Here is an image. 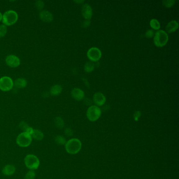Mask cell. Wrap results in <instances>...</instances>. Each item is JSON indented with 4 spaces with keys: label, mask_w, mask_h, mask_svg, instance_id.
Segmentation results:
<instances>
[{
    "label": "cell",
    "mask_w": 179,
    "mask_h": 179,
    "mask_svg": "<svg viewBox=\"0 0 179 179\" xmlns=\"http://www.w3.org/2000/svg\"><path fill=\"white\" fill-rule=\"evenodd\" d=\"M95 69V65L92 62H88L85 65L84 70L86 73H91Z\"/></svg>",
    "instance_id": "20"
},
{
    "label": "cell",
    "mask_w": 179,
    "mask_h": 179,
    "mask_svg": "<svg viewBox=\"0 0 179 179\" xmlns=\"http://www.w3.org/2000/svg\"><path fill=\"white\" fill-rule=\"evenodd\" d=\"M154 35V33L153 30H147V32L145 33V37H147L148 39H150L152 38Z\"/></svg>",
    "instance_id": "27"
},
{
    "label": "cell",
    "mask_w": 179,
    "mask_h": 179,
    "mask_svg": "<svg viewBox=\"0 0 179 179\" xmlns=\"http://www.w3.org/2000/svg\"><path fill=\"white\" fill-rule=\"evenodd\" d=\"M7 33V26L4 25L3 24L0 25V38L4 37Z\"/></svg>",
    "instance_id": "23"
},
{
    "label": "cell",
    "mask_w": 179,
    "mask_h": 179,
    "mask_svg": "<svg viewBox=\"0 0 179 179\" xmlns=\"http://www.w3.org/2000/svg\"><path fill=\"white\" fill-rule=\"evenodd\" d=\"M35 7L38 10H42L44 7V3L42 1H37L35 3Z\"/></svg>",
    "instance_id": "26"
},
{
    "label": "cell",
    "mask_w": 179,
    "mask_h": 179,
    "mask_svg": "<svg viewBox=\"0 0 179 179\" xmlns=\"http://www.w3.org/2000/svg\"><path fill=\"white\" fill-rule=\"evenodd\" d=\"M75 2H76L77 3L80 4L84 3V1H75Z\"/></svg>",
    "instance_id": "32"
},
{
    "label": "cell",
    "mask_w": 179,
    "mask_h": 179,
    "mask_svg": "<svg viewBox=\"0 0 179 179\" xmlns=\"http://www.w3.org/2000/svg\"><path fill=\"white\" fill-rule=\"evenodd\" d=\"M5 63L11 68L17 67L20 65V59L14 55H10L5 58Z\"/></svg>",
    "instance_id": "9"
},
{
    "label": "cell",
    "mask_w": 179,
    "mask_h": 179,
    "mask_svg": "<svg viewBox=\"0 0 179 179\" xmlns=\"http://www.w3.org/2000/svg\"><path fill=\"white\" fill-rule=\"evenodd\" d=\"M71 96L78 101H80L84 98L85 93L83 90L78 88H75L71 91Z\"/></svg>",
    "instance_id": "12"
},
{
    "label": "cell",
    "mask_w": 179,
    "mask_h": 179,
    "mask_svg": "<svg viewBox=\"0 0 179 179\" xmlns=\"http://www.w3.org/2000/svg\"><path fill=\"white\" fill-rule=\"evenodd\" d=\"M62 90H63V88L61 85H55L51 87L49 93L52 96H56L61 94V93L62 92Z\"/></svg>",
    "instance_id": "17"
},
{
    "label": "cell",
    "mask_w": 179,
    "mask_h": 179,
    "mask_svg": "<svg viewBox=\"0 0 179 179\" xmlns=\"http://www.w3.org/2000/svg\"><path fill=\"white\" fill-rule=\"evenodd\" d=\"M18 14L13 10L7 11L2 15V22L5 26H11L15 24L18 20Z\"/></svg>",
    "instance_id": "3"
},
{
    "label": "cell",
    "mask_w": 179,
    "mask_h": 179,
    "mask_svg": "<svg viewBox=\"0 0 179 179\" xmlns=\"http://www.w3.org/2000/svg\"><path fill=\"white\" fill-rule=\"evenodd\" d=\"M169 40V36L166 31L158 30L154 36V44L157 47L162 48L167 44Z\"/></svg>",
    "instance_id": "2"
},
{
    "label": "cell",
    "mask_w": 179,
    "mask_h": 179,
    "mask_svg": "<svg viewBox=\"0 0 179 179\" xmlns=\"http://www.w3.org/2000/svg\"><path fill=\"white\" fill-rule=\"evenodd\" d=\"M16 144L21 147H27L30 145L32 141V138L30 135L25 132L21 133L16 138Z\"/></svg>",
    "instance_id": "6"
},
{
    "label": "cell",
    "mask_w": 179,
    "mask_h": 179,
    "mask_svg": "<svg viewBox=\"0 0 179 179\" xmlns=\"http://www.w3.org/2000/svg\"><path fill=\"white\" fill-rule=\"evenodd\" d=\"M150 25L152 29L158 30L160 29V24L159 21L156 19H152L150 21Z\"/></svg>",
    "instance_id": "19"
},
{
    "label": "cell",
    "mask_w": 179,
    "mask_h": 179,
    "mask_svg": "<svg viewBox=\"0 0 179 179\" xmlns=\"http://www.w3.org/2000/svg\"><path fill=\"white\" fill-rule=\"evenodd\" d=\"M35 172L34 170H30L26 174L25 179H35Z\"/></svg>",
    "instance_id": "24"
},
{
    "label": "cell",
    "mask_w": 179,
    "mask_h": 179,
    "mask_svg": "<svg viewBox=\"0 0 179 179\" xmlns=\"http://www.w3.org/2000/svg\"><path fill=\"white\" fill-rule=\"evenodd\" d=\"M13 86V81L10 77L4 76L0 78V90L2 91H10Z\"/></svg>",
    "instance_id": "7"
},
{
    "label": "cell",
    "mask_w": 179,
    "mask_h": 179,
    "mask_svg": "<svg viewBox=\"0 0 179 179\" xmlns=\"http://www.w3.org/2000/svg\"><path fill=\"white\" fill-rule=\"evenodd\" d=\"M55 142L59 145H65L66 144V139L62 135H57L55 138Z\"/></svg>",
    "instance_id": "22"
},
{
    "label": "cell",
    "mask_w": 179,
    "mask_h": 179,
    "mask_svg": "<svg viewBox=\"0 0 179 179\" xmlns=\"http://www.w3.org/2000/svg\"><path fill=\"white\" fill-rule=\"evenodd\" d=\"M19 127H20V128L21 129L24 130V132H25L26 130V129L29 128V126H28L27 123L25 122H22L20 123Z\"/></svg>",
    "instance_id": "28"
},
{
    "label": "cell",
    "mask_w": 179,
    "mask_h": 179,
    "mask_svg": "<svg viewBox=\"0 0 179 179\" xmlns=\"http://www.w3.org/2000/svg\"><path fill=\"white\" fill-rule=\"evenodd\" d=\"M55 124L58 129H62L64 127V122L61 117H56L55 119Z\"/></svg>",
    "instance_id": "21"
},
{
    "label": "cell",
    "mask_w": 179,
    "mask_h": 179,
    "mask_svg": "<svg viewBox=\"0 0 179 179\" xmlns=\"http://www.w3.org/2000/svg\"><path fill=\"white\" fill-rule=\"evenodd\" d=\"M81 14L86 20H90L93 16V9L88 4H84L81 7Z\"/></svg>",
    "instance_id": "10"
},
{
    "label": "cell",
    "mask_w": 179,
    "mask_h": 179,
    "mask_svg": "<svg viewBox=\"0 0 179 179\" xmlns=\"http://www.w3.org/2000/svg\"><path fill=\"white\" fill-rule=\"evenodd\" d=\"M141 112L140 111H136L134 114V118L135 121H138L140 117Z\"/></svg>",
    "instance_id": "30"
},
{
    "label": "cell",
    "mask_w": 179,
    "mask_h": 179,
    "mask_svg": "<svg viewBox=\"0 0 179 179\" xmlns=\"http://www.w3.org/2000/svg\"><path fill=\"white\" fill-rule=\"evenodd\" d=\"M106 101V98L105 95L102 93H95L93 96V102L94 103L99 106H102L105 104Z\"/></svg>",
    "instance_id": "11"
},
{
    "label": "cell",
    "mask_w": 179,
    "mask_h": 179,
    "mask_svg": "<svg viewBox=\"0 0 179 179\" xmlns=\"http://www.w3.org/2000/svg\"><path fill=\"white\" fill-rule=\"evenodd\" d=\"M65 149L66 151L71 154H76L80 152L81 148V142L80 141L76 138L70 139L66 142Z\"/></svg>",
    "instance_id": "1"
},
{
    "label": "cell",
    "mask_w": 179,
    "mask_h": 179,
    "mask_svg": "<svg viewBox=\"0 0 179 179\" xmlns=\"http://www.w3.org/2000/svg\"><path fill=\"white\" fill-rule=\"evenodd\" d=\"M65 134L68 137H70V136H71L73 135V130H71V129L67 128L65 130Z\"/></svg>",
    "instance_id": "29"
},
{
    "label": "cell",
    "mask_w": 179,
    "mask_h": 179,
    "mask_svg": "<svg viewBox=\"0 0 179 179\" xmlns=\"http://www.w3.org/2000/svg\"><path fill=\"white\" fill-rule=\"evenodd\" d=\"M176 3V1L174 0H169V1H163L162 2L163 5L164 7L168 8H170L171 7H172L174 5V3Z\"/></svg>",
    "instance_id": "25"
},
{
    "label": "cell",
    "mask_w": 179,
    "mask_h": 179,
    "mask_svg": "<svg viewBox=\"0 0 179 179\" xmlns=\"http://www.w3.org/2000/svg\"><path fill=\"white\" fill-rule=\"evenodd\" d=\"M178 28H179V23L176 20L171 21L169 22L166 27V30L169 33L176 32Z\"/></svg>",
    "instance_id": "14"
},
{
    "label": "cell",
    "mask_w": 179,
    "mask_h": 179,
    "mask_svg": "<svg viewBox=\"0 0 179 179\" xmlns=\"http://www.w3.org/2000/svg\"><path fill=\"white\" fill-rule=\"evenodd\" d=\"M90 23H91L90 21L85 20L83 22V24H82V26H83L84 28H86V27H88V26L90 25Z\"/></svg>",
    "instance_id": "31"
},
{
    "label": "cell",
    "mask_w": 179,
    "mask_h": 179,
    "mask_svg": "<svg viewBox=\"0 0 179 179\" xmlns=\"http://www.w3.org/2000/svg\"><path fill=\"white\" fill-rule=\"evenodd\" d=\"M31 137L35 140L38 141H41L44 138V134L41 130L38 129H34L32 134L31 135Z\"/></svg>",
    "instance_id": "18"
},
{
    "label": "cell",
    "mask_w": 179,
    "mask_h": 179,
    "mask_svg": "<svg viewBox=\"0 0 179 179\" xmlns=\"http://www.w3.org/2000/svg\"><path fill=\"white\" fill-rule=\"evenodd\" d=\"M27 80L22 78H20L17 80H15V81L14 83V86H15V87L19 89H22L24 88L27 86Z\"/></svg>",
    "instance_id": "16"
},
{
    "label": "cell",
    "mask_w": 179,
    "mask_h": 179,
    "mask_svg": "<svg viewBox=\"0 0 179 179\" xmlns=\"http://www.w3.org/2000/svg\"><path fill=\"white\" fill-rule=\"evenodd\" d=\"M39 16L41 20L44 22H51L53 20V15L48 11H42L39 14Z\"/></svg>",
    "instance_id": "13"
},
{
    "label": "cell",
    "mask_w": 179,
    "mask_h": 179,
    "mask_svg": "<svg viewBox=\"0 0 179 179\" xmlns=\"http://www.w3.org/2000/svg\"><path fill=\"white\" fill-rule=\"evenodd\" d=\"M101 114L100 109L96 106H91L87 110V117L90 122L97 121L101 116Z\"/></svg>",
    "instance_id": "5"
},
{
    "label": "cell",
    "mask_w": 179,
    "mask_h": 179,
    "mask_svg": "<svg viewBox=\"0 0 179 179\" xmlns=\"http://www.w3.org/2000/svg\"><path fill=\"white\" fill-rule=\"evenodd\" d=\"M102 52L98 48L93 47L87 53V56L92 62H98L102 57Z\"/></svg>",
    "instance_id": "8"
},
{
    "label": "cell",
    "mask_w": 179,
    "mask_h": 179,
    "mask_svg": "<svg viewBox=\"0 0 179 179\" xmlns=\"http://www.w3.org/2000/svg\"><path fill=\"white\" fill-rule=\"evenodd\" d=\"M26 167L30 170H34L39 167L40 162L39 158L34 154H28L24 159Z\"/></svg>",
    "instance_id": "4"
},
{
    "label": "cell",
    "mask_w": 179,
    "mask_h": 179,
    "mask_svg": "<svg viewBox=\"0 0 179 179\" xmlns=\"http://www.w3.org/2000/svg\"><path fill=\"white\" fill-rule=\"evenodd\" d=\"M16 168L12 164H8L5 166L2 169V173L5 176H10L15 173Z\"/></svg>",
    "instance_id": "15"
},
{
    "label": "cell",
    "mask_w": 179,
    "mask_h": 179,
    "mask_svg": "<svg viewBox=\"0 0 179 179\" xmlns=\"http://www.w3.org/2000/svg\"><path fill=\"white\" fill-rule=\"evenodd\" d=\"M2 14L1 12H0V21H2Z\"/></svg>",
    "instance_id": "33"
}]
</instances>
